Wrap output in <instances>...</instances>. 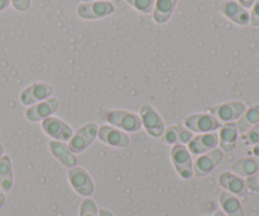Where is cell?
Masks as SVG:
<instances>
[{
	"label": "cell",
	"mask_w": 259,
	"mask_h": 216,
	"mask_svg": "<svg viewBox=\"0 0 259 216\" xmlns=\"http://www.w3.org/2000/svg\"><path fill=\"white\" fill-rule=\"evenodd\" d=\"M109 124L124 132H137L142 128L139 115L126 110H110L105 115Z\"/></svg>",
	"instance_id": "6da1fadb"
},
{
	"label": "cell",
	"mask_w": 259,
	"mask_h": 216,
	"mask_svg": "<svg viewBox=\"0 0 259 216\" xmlns=\"http://www.w3.org/2000/svg\"><path fill=\"white\" fill-rule=\"evenodd\" d=\"M171 159L177 174L184 180L191 179L194 175V166L190 151L184 144H176L171 151Z\"/></svg>",
	"instance_id": "7a4b0ae2"
},
{
	"label": "cell",
	"mask_w": 259,
	"mask_h": 216,
	"mask_svg": "<svg viewBox=\"0 0 259 216\" xmlns=\"http://www.w3.org/2000/svg\"><path fill=\"white\" fill-rule=\"evenodd\" d=\"M185 125L189 131L195 132V133H211L222 126V123L211 114L201 113L194 114L185 119Z\"/></svg>",
	"instance_id": "3957f363"
},
{
	"label": "cell",
	"mask_w": 259,
	"mask_h": 216,
	"mask_svg": "<svg viewBox=\"0 0 259 216\" xmlns=\"http://www.w3.org/2000/svg\"><path fill=\"white\" fill-rule=\"evenodd\" d=\"M98 125L94 123L85 124L81 126L75 136L70 139V149L72 153H82L86 148L93 144L95 141L96 136H98Z\"/></svg>",
	"instance_id": "277c9868"
},
{
	"label": "cell",
	"mask_w": 259,
	"mask_h": 216,
	"mask_svg": "<svg viewBox=\"0 0 259 216\" xmlns=\"http://www.w3.org/2000/svg\"><path fill=\"white\" fill-rule=\"evenodd\" d=\"M245 105L239 101H230V103L220 104L210 108V114L214 115L220 123H233L238 120L244 114Z\"/></svg>",
	"instance_id": "5b68a950"
},
{
	"label": "cell",
	"mask_w": 259,
	"mask_h": 216,
	"mask_svg": "<svg viewBox=\"0 0 259 216\" xmlns=\"http://www.w3.org/2000/svg\"><path fill=\"white\" fill-rule=\"evenodd\" d=\"M141 120L142 125H144L147 133L154 138H161L164 132V124L159 114L154 110L153 106L143 105L141 108Z\"/></svg>",
	"instance_id": "8992f818"
},
{
	"label": "cell",
	"mask_w": 259,
	"mask_h": 216,
	"mask_svg": "<svg viewBox=\"0 0 259 216\" xmlns=\"http://www.w3.org/2000/svg\"><path fill=\"white\" fill-rule=\"evenodd\" d=\"M114 13L113 3L106 0H96V2L82 3L77 7L78 17L83 19H98L106 17Z\"/></svg>",
	"instance_id": "52a82bcc"
},
{
	"label": "cell",
	"mask_w": 259,
	"mask_h": 216,
	"mask_svg": "<svg viewBox=\"0 0 259 216\" xmlns=\"http://www.w3.org/2000/svg\"><path fill=\"white\" fill-rule=\"evenodd\" d=\"M42 129L47 136L53 138V141L66 142L70 141L73 136L72 128L55 116H48L45 120H42Z\"/></svg>",
	"instance_id": "ba28073f"
},
{
	"label": "cell",
	"mask_w": 259,
	"mask_h": 216,
	"mask_svg": "<svg viewBox=\"0 0 259 216\" xmlns=\"http://www.w3.org/2000/svg\"><path fill=\"white\" fill-rule=\"evenodd\" d=\"M68 181L81 196L89 197L94 194V182L90 175L81 167H72L68 171Z\"/></svg>",
	"instance_id": "9c48e42d"
},
{
	"label": "cell",
	"mask_w": 259,
	"mask_h": 216,
	"mask_svg": "<svg viewBox=\"0 0 259 216\" xmlns=\"http://www.w3.org/2000/svg\"><path fill=\"white\" fill-rule=\"evenodd\" d=\"M224 152L215 148L207 153L201 154L194 163V175L196 177H205L215 169V167L222 162Z\"/></svg>",
	"instance_id": "30bf717a"
},
{
	"label": "cell",
	"mask_w": 259,
	"mask_h": 216,
	"mask_svg": "<svg viewBox=\"0 0 259 216\" xmlns=\"http://www.w3.org/2000/svg\"><path fill=\"white\" fill-rule=\"evenodd\" d=\"M52 86L46 82H35L25 88L20 94V103L24 105H33L38 101H45L52 94Z\"/></svg>",
	"instance_id": "8fae6325"
},
{
	"label": "cell",
	"mask_w": 259,
	"mask_h": 216,
	"mask_svg": "<svg viewBox=\"0 0 259 216\" xmlns=\"http://www.w3.org/2000/svg\"><path fill=\"white\" fill-rule=\"evenodd\" d=\"M58 106H60V103H58L57 99L48 98L47 100L40 101V103H37L30 106V108H28L27 111H25V118L29 121H33V123L42 121L46 118L52 115V114H55Z\"/></svg>",
	"instance_id": "7c38bea8"
},
{
	"label": "cell",
	"mask_w": 259,
	"mask_h": 216,
	"mask_svg": "<svg viewBox=\"0 0 259 216\" xmlns=\"http://www.w3.org/2000/svg\"><path fill=\"white\" fill-rule=\"evenodd\" d=\"M98 136L103 143L111 147H118V148H125L129 146L131 141L125 132L120 131L118 128H114L110 125H101L98 129Z\"/></svg>",
	"instance_id": "4fadbf2b"
},
{
	"label": "cell",
	"mask_w": 259,
	"mask_h": 216,
	"mask_svg": "<svg viewBox=\"0 0 259 216\" xmlns=\"http://www.w3.org/2000/svg\"><path fill=\"white\" fill-rule=\"evenodd\" d=\"M219 144V134L211 132V133H202L194 137L189 142V151L192 154H204L217 148Z\"/></svg>",
	"instance_id": "5bb4252c"
},
{
	"label": "cell",
	"mask_w": 259,
	"mask_h": 216,
	"mask_svg": "<svg viewBox=\"0 0 259 216\" xmlns=\"http://www.w3.org/2000/svg\"><path fill=\"white\" fill-rule=\"evenodd\" d=\"M219 9L228 19L234 22L235 24L247 25L248 23H249V13H248L247 9L243 8L239 3L233 2V0H227V2H223L222 4H220Z\"/></svg>",
	"instance_id": "9a60e30c"
},
{
	"label": "cell",
	"mask_w": 259,
	"mask_h": 216,
	"mask_svg": "<svg viewBox=\"0 0 259 216\" xmlns=\"http://www.w3.org/2000/svg\"><path fill=\"white\" fill-rule=\"evenodd\" d=\"M219 184L223 189L232 194L237 195L239 197H245L248 194L247 185L243 179H240L237 175H233L230 172H223L219 176Z\"/></svg>",
	"instance_id": "2e32d148"
},
{
	"label": "cell",
	"mask_w": 259,
	"mask_h": 216,
	"mask_svg": "<svg viewBox=\"0 0 259 216\" xmlns=\"http://www.w3.org/2000/svg\"><path fill=\"white\" fill-rule=\"evenodd\" d=\"M194 138L192 132L182 125H171L164 129L161 139L166 144H186Z\"/></svg>",
	"instance_id": "e0dca14e"
},
{
	"label": "cell",
	"mask_w": 259,
	"mask_h": 216,
	"mask_svg": "<svg viewBox=\"0 0 259 216\" xmlns=\"http://www.w3.org/2000/svg\"><path fill=\"white\" fill-rule=\"evenodd\" d=\"M51 152H52L53 156L63 164V166L68 167V168H72L77 163V159H76L75 154L71 152L70 147L65 143V142L60 141H51L48 143Z\"/></svg>",
	"instance_id": "ac0fdd59"
},
{
	"label": "cell",
	"mask_w": 259,
	"mask_h": 216,
	"mask_svg": "<svg viewBox=\"0 0 259 216\" xmlns=\"http://www.w3.org/2000/svg\"><path fill=\"white\" fill-rule=\"evenodd\" d=\"M238 141V126L235 123H227L220 128L219 144L223 152H230Z\"/></svg>",
	"instance_id": "d6986e66"
},
{
	"label": "cell",
	"mask_w": 259,
	"mask_h": 216,
	"mask_svg": "<svg viewBox=\"0 0 259 216\" xmlns=\"http://www.w3.org/2000/svg\"><path fill=\"white\" fill-rule=\"evenodd\" d=\"M232 171L238 176H253L259 172V158H240L235 161L232 166Z\"/></svg>",
	"instance_id": "ffe728a7"
},
{
	"label": "cell",
	"mask_w": 259,
	"mask_h": 216,
	"mask_svg": "<svg viewBox=\"0 0 259 216\" xmlns=\"http://www.w3.org/2000/svg\"><path fill=\"white\" fill-rule=\"evenodd\" d=\"M177 0H156L153 8V19L157 23L162 24L166 23L171 18L174 13L175 7H176Z\"/></svg>",
	"instance_id": "44dd1931"
},
{
	"label": "cell",
	"mask_w": 259,
	"mask_h": 216,
	"mask_svg": "<svg viewBox=\"0 0 259 216\" xmlns=\"http://www.w3.org/2000/svg\"><path fill=\"white\" fill-rule=\"evenodd\" d=\"M219 201L223 210H224V214L228 216H244L242 204L234 195L229 194V192H222Z\"/></svg>",
	"instance_id": "7402d4cb"
},
{
	"label": "cell",
	"mask_w": 259,
	"mask_h": 216,
	"mask_svg": "<svg viewBox=\"0 0 259 216\" xmlns=\"http://www.w3.org/2000/svg\"><path fill=\"white\" fill-rule=\"evenodd\" d=\"M259 123V105L250 106L248 110L244 111L242 116L239 118V121L237 123L238 131L240 133H247L252 126Z\"/></svg>",
	"instance_id": "603a6c76"
},
{
	"label": "cell",
	"mask_w": 259,
	"mask_h": 216,
	"mask_svg": "<svg viewBox=\"0 0 259 216\" xmlns=\"http://www.w3.org/2000/svg\"><path fill=\"white\" fill-rule=\"evenodd\" d=\"M13 186L12 161L8 156L0 158V190L9 191Z\"/></svg>",
	"instance_id": "cb8c5ba5"
},
{
	"label": "cell",
	"mask_w": 259,
	"mask_h": 216,
	"mask_svg": "<svg viewBox=\"0 0 259 216\" xmlns=\"http://www.w3.org/2000/svg\"><path fill=\"white\" fill-rule=\"evenodd\" d=\"M126 3L144 14H149L153 12L154 0H126Z\"/></svg>",
	"instance_id": "d4e9b609"
},
{
	"label": "cell",
	"mask_w": 259,
	"mask_h": 216,
	"mask_svg": "<svg viewBox=\"0 0 259 216\" xmlns=\"http://www.w3.org/2000/svg\"><path fill=\"white\" fill-rule=\"evenodd\" d=\"M78 216H99L98 206H96L95 201L91 199H85L81 202L80 207V215Z\"/></svg>",
	"instance_id": "484cf974"
},
{
	"label": "cell",
	"mask_w": 259,
	"mask_h": 216,
	"mask_svg": "<svg viewBox=\"0 0 259 216\" xmlns=\"http://www.w3.org/2000/svg\"><path fill=\"white\" fill-rule=\"evenodd\" d=\"M244 141L247 144L259 143V123L252 126L247 133H244Z\"/></svg>",
	"instance_id": "4316f807"
},
{
	"label": "cell",
	"mask_w": 259,
	"mask_h": 216,
	"mask_svg": "<svg viewBox=\"0 0 259 216\" xmlns=\"http://www.w3.org/2000/svg\"><path fill=\"white\" fill-rule=\"evenodd\" d=\"M245 185H247V189H249L250 191L259 192V172L253 175V176L248 177L247 181H245Z\"/></svg>",
	"instance_id": "83f0119b"
},
{
	"label": "cell",
	"mask_w": 259,
	"mask_h": 216,
	"mask_svg": "<svg viewBox=\"0 0 259 216\" xmlns=\"http://www.w3.org/2000/svg\"><path fill=\"white\" fill-rule=\"evenodd\" d=\"M250 23L253 27H259V0H255L253 4L252 14H250Z\"/></svg>",
	"instance_id": "f1b7e54d"
},
{
	"label": "cell",
	"mask_w": 259,
	"mask_h": 216,
	"mask_svg": "<svg viewBox=\"0 0 259 216\" xmlns=\"http://www.w3.org/2000/svg\"><path fill=\"white\" fill-rule=\"evenodd\" d=\"M10 3L19 12H25L30 7V0H10Z\"/></svg>",
	"instance_id": "f546056e"
},
{
	"label": "cell",
	"mask_w": 259,
	"mask_h": 216,
	"mask_svg": "<svg viewBox=\"0 0 259 216\" xmlns=\"http://www.w3.org/2000/svg\"><path fill=\"white\" fill-rule=\"evenodd\" d=\"M255 0H239V4L242 5L243 8L248 9V8H252L253 4H254Z\"/></svg>",
	"instance_id": "4dcf8cb0"
},
{
	"label": "cell",
	"mask_w": 259,
	"mask_h": 216,
	"mask_svg": "<svg viewBox=\"0 0 259 216\" xmlns=\"http://www.w3.org/2000/svg\"><path fill=\"white\" fill-rule=\"evenodd\" d=\"M10 0H0V10H4L9 7Z\"/></svg>",
	"instance_id": "1f68e13d"
},
{
	"label": "cell",
	"mask_w": 259,
	"mask_h": 216,
	"mask_svg": "<svg viewBox=\"0 0 259 216\" xmlns=\"http://www.w3.org/2000/svg\"><path fill=\"white\" fill-rule=\"evenodd\" d=\"M99 216H114L113 212L109 211L106 209H100L99 210Z\"/></svg>",
	"instance_id": "d6a6232c"
},
{
	"label": "cell",
	"mask_w": 259,
	"mask_h": 216,
	"mask_svg": "<svg viewBox=\"0 0 259 216\" xmlns=\"http://www.w3.org/2000/svg\"><path fill=\"white\" fill-rule=\"evenodd\" d=\"M253 154H254L255 157H258L259 158V143H257V144H254V147H253Z\"/></svg>",
	"instance_id": "836d02e7"
},
{
	"label": "cell",
	"mask_w": 259,
	"mask_h": 216,
	"mask_svg": "<svg viewBox=\"0 0 259 216\" xmlns=\"http://www.w3.org/2000/svg\"><path fill=\"white\" fill-rule=\"evenodd\" d=\"M4 204H5V196L2 192V190H0V207L4 206Z\"/></svg>",
	"instance_id": "e575fe53"
},
{
	"label": "cell",
	"mask_w": 259,
	"mask_h": 216,
	"mask_svg": "<svg viewBox=\"0 0 259 216\" xmlns=\"http://www.w3.org/2000/svg\"><path fill=\"white\" fill-rule=\"evenodd\" d=\"M212 216H227V215L224 214V211H220V210H219V211H217V212H215V214L212 215Z\"/></svg>",
	"instance_id": "d590c367"
},
{
	"label": "cell",
	"mask_w": 259,
	"mask_h": 216,
	"mask_svg": "<svg viewBox=\"0 0 259 216\" xmlns=\"http://www.w3.org/2000/svg\"><path fill=\"white\" fill-rule=\"evenodd\" d=\"M2 154H3V146L0 144V158H2Z\"/></svg>",
	"instance_id": "8d00e7d4"
},
{
	"label": "cell",
	"mask_w": 259,
	"mask_h": 216,
	"mask_svg": "<svg viewBox=\"0 0 259 216\" xmlns=\"http://www.w3.org/2000/svg\"><path fill=\"white\" fill-rule=\"evenodd\" d=\"M82 2H85V3H88V2H93V0H82ZM96 2V0H95Z\"/></svg>",
	"instance_id": "74e56055"
}]
</instances>
